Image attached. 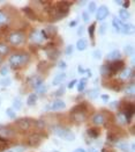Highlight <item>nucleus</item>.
Returning <instances> with one entry per match:
<instances>
[{"instance_id": "2", "label": "nucleus", "mask_w": 135, "mask_h": 152, "mask_svg": "<svg viewBox=\"0 0 135 152\" xmlns=\"http://www.w3.org/2000/svg\"><path fill=\"white\" fill-rule=\"evenodd\" d=\"M53 132H54L57 136H59L60 138H62L64 140L72 142V140H75V135H74V134L71 131V130H69V129H67V128L57 126V127L53 128Z\"/></svg>"}, {"instance_id": "31", "label": "nucleus", "mask_w": 135, "mask_h": 152, "mask_svg": "<svg viewBox=\"0 0 135 152\" xmlns=\"http://www.w3.org/2000/svg\"><path fill=\"white\" fill-rule=\"evenodd\" d=\"M125 52H126V55L132 56V55L134 53V48H133V45H131V44L126 45V47H125Z\"/></svg>"}, {"instance_id": "28", "label": "nucleus", "mask_w": 135, "mask_h": 152, "mask_svg": "<svg viewBox=\"0 0 135 152\" xmlns=\"http://www.w3.org/2000/svg\"><path fill=\"white\" fill-rule=\"evenodd\" d=\"M86 86H87V79L86 78H83V79H81L80 83H79V86H77L79 92H82L83 89L86 88Z\"/></svg>"}, {"instance_id": "47", "label": "nucleus", "mask_w": 135, "mask_h": 152, "mask_svg": "<svg viewBox=\"0 0 135 152\" xmlns=\"http://www.w3.org/2000/svg\"><path fill=\"white\" fill-rule=\"evenodd\" d=\"M64 93H65V88H64V87H60V88H59L58 91H57L56 95H57V96H60V95H62Z\"/></svg>"}, {"instance_id": "18", "label": "nucleus", "mask_w": 135, "mask_h": 152, "mask_svg": "<svg viewBox=\"0 0 135 152\" xmlns=\"http://www.w3.org/2000/svg\"><path fill=\"white\" fill-rule=\"evenodd\" d=\"M112 25H113L114 29H116L117 31L121 33V30H123V22L121 20H119L118 18H114L113 21H112Z\"/></svg>"}, {"instance_id": "39", "label": "nucleus", "mask_w": 135, "mask_h": 152, "mask_svg": "<svg viewBox=\"0 0 135 152\" xmlns=\"http://www.w3.org/2000/svg\"><path fill=\"white\" fill-rule=\"evenodd\" d=\"M126 92H127V94H129V95H134V84H133V83H131V85L127 87Z\"/></svg>"}, {"instance_id": "29", "label": "nucleus", "mask_w": 135, "mask_h": 152, "mask_svg": "<svg viewBox=\"0 0 135 152\" xmlns=\"http://www.w3.org/2000/svg\"><path fill=\"white\" fill-rule=\"evenodd\" d=\"M118 148L123 152H129L131 151V149H129V145L127 144V143H119L118 144Z\"/></svg>"}, {"instance_id": "52", "label": "nucleus", "mask_w": 135, "mask_h": 152, "mask_svg": "<svg viewBox=\"0 0 135 152\" xmlns=\"http://www.w3.org/2000/svg\"><path fill=\"white\" fill-rule=\"evenodd\" d=\"M6 144H7V143H4V142H0V151H1V150H4V149L6 148Z\"/></svg>"}, {"instance_id": "5", "label": "nucleus", "mask_w": 135, "mask_h": 152, "mask_svg": "<svg viewBox=\"0 0 135 152\" xmlns=\"http://www.w3.org/2000/svg\"><path fill=\"white\" fill-rule=\"evenodd\" d=\"M43 135L42 134H38V132H35V134H32V135H30L29 137H28V140H27V144H28V146H38L40 143H42V140H43Z\"/></svg>"}, {"instance_id": "59", "label": "nucleus", "mask_w": 135, "mask_h": 152, "mask_svg": "<svg viewBox=\"0 0 135 152\" xmlns=\"http://www.w3.org/2000/svg\"><path fill=\"white\" fill-rule=\"evenodd\" d=\"M74 152H86V151H84L83 149H76V150H75Z\"/></svg>"}, {"instance_id": "41", "label": "nucleus", "mask_w": 135, "mask_h": 152, "mask_svg": "<svg viewBox=\"0 0 135 152\" xmlns=\"http://www.w3.org/2000/svg\"><path fill=\"white\" fill-rule=\"evenodd\" d=\"M117 138H118V136L116 134H113V132H109L108 134V140H111V142H116Z\"/></svg>"}, {"instance_id": "55", "label": "nucleus", "mask_w": 135, "mask_h": 152, "mask_svg": "<svg viewBox=\"0 0 135 152\" xmlns=\"http://www.w3.org/2000/svg\"><path fill=\"white\" fill-rule=\"evenodd\" d=\"M83 31H84V28H83V27H80L77 33H79V35H81V34H83Z\"/></svg>"}, {"instance_id": "54", "label": "nucleus", "mask_w": 135, "mask_h": 152, "mask_svg": "<svg viewBox=\"0 0 135 152\" xmlns=\"http://www.w3.org/2000/svg\"><path fill=\"white\" fill-rule=\"evenodd\" d=\"M25 150V148H23V146H19V149L16 148V151L17 152H23Z\"/></svg>"}, {"instance_id": "36", "label": "nucleus", "mask_w": 135, "mask_h": 152, "mask_svg": "<svg viewBox=\"0 0 135 152\" xmlns=\"http://www.w3.org/2000/svg\"><path fill=\"white\" fill-rule=\"evenodd\" d=\"M88 11H89V13H91V14L96 12V2H95V1H92V2L89 4V8H88Z\"/></svg>"}, {"instance_id": "23", "label": "nucleus", "mask_w": 135, "mask_h": 152, "mask_svg": "<svg viewBox=\"0 0 135 152\" xmlns=\"http://www.w3.org/2000/svg\"><path fill=\"white\" fill-rule=\"evenodd\" d=\"M8 52H9V47H8L7 44L0 42V56L4 57V56H6Z\"/></svg>"}, {"instance_id": "30", "label": "nucleus", "mask_w": 135, "mask_h": 152, "mask_svg": "<svg viewBox=\"0 0 135 152\" xmlns=\"http://www.w3.org/2000/svg\"><path fill=\"white\" fill-rule=\"evenodd\" d=\"M13 107H14L15 109H20V108L22 107V102H21V99H20V98L14 99V101H13Z\"/></svg>"}, {"instance_id": "9", "label": "nucleus", "mask_w": 135, "mask_h": 152, "mask_svg": "<svg viewBox=\"0 0 135 152\" xmlns=\"http://www.w3.org/2000/svg\"><path fill=\"white\" fill-rule=\"evenodd\" d=\"M108 15H109V8L106 6H100L96 12V19L98 21H102L105 18H108Z\"/></svg>"}, {"instance_id": "12", "label": "nucleus", "mask_w": 135, "mask_h": 152, "mask_svg": "<svg viewBox=\"0 0 135 152\" xmlns=\"http://www.w3.org/2000/svg\"><path fill=\"white\" fill-rule=\"evenodd\" d=\"M87 118L86 112H80V113H73L72 114V120L75 122H83Z\"/></svg>"}, {"instance_id": "32", "label": "nucleus", "mask_w": 135, "mask_h": 152, "mask_svg": "<svg viewBox=\"0 0 135 152\" xmlns=\"http://www.w3.org/2000/svg\"><path fill=\"white\" fill-rule=\"evenodd\" d=\"M88 95H89V98H91V99H96V98L98 96V91H97V89H90V91L88 92Z\"/></svg>"}, {"instance_id": "62", "label": "nucleus", "mask_w": 135, "mask_h": 152, "mask_svg": "<svg viewBox=\"0 0 135 152\" xmlns=\"http://www.w3.org/2000/svg\"><path fill=\"white\" fill-rule=\"evenodd\" d=\"M79 4H80V5H84V4H86V1H80Z\"/></svg>"}, {"instance_id": "43", "label": "nucleus", "mask_w": 135, "mask_h": 152, "mask_svg": "<svg viewBox=\"0 0 135 152\" xmlns=\"http://www.w3.org/2000/svg\"><path fill=\"white\" fill-rule=\"evenodd\" d=\"M7 73H8V67H7V66L1 67V70H0V75H1V76H6Z\"/></svg>"}, {"instance_id": "61", "label": "nucleus", "mask_w": 135, "mask_h": 152, "mask_svg": "<svg viewBox=\"0 0 135 152\" xmlns=\"http://www.w3.org/2000/svg\"><path fill=\"white\" fill-rule=\"evenodd\" d=\"M116 2H117L118 5H123V1H116Z\"/></svg>"}, {"instance_id": "34", "label": "nucleus", "mask_w": 135, "mask_h": 152, "mask_svg": "<svg viewBox=\"0 0 135 152\" xmlns=\"http://www.w3.org/2000/svg\"><path fill=\"white\" fill-rule=\"evenodd\" d=\"M132 29H133V26L123 25V30H121V33H123V34H129V33L132 31Z\"/></svg>"}, {"instance_id": "3", "label": "nucleus", "mask_w": 135, "mask_h": 152, "mask_svg": "<svg viewBox=\"0 0 135 152\" xmlns=\"http://www.w3.org/2000/svg\"><path fill=\"white\" fill-rule=\"evenodd\" d=\"M7 41L9 44H12L14 47L20 45L25 42V34L22 31H13L7 36Z\"/></svg>"}, {"instance_id": "26", "label": "nucleus", "mask_w": 135, "mask_h": 152, "mask_svg": "<svg viewBox=\"0 0 135 152\" xmlns=\"http://www.w3.org/2000/svg\"><path fill=\"white\" fill-rule=\"evenodd\" d=\"M121 87H123V83H121V81H119V80H117V81H112L111 88H113L114 91L119 92V91L121 89Z\"/></svg>"}, {"instance_id": "27", "label": "nucleus", "mask_w": 135, "mask_h": 152, "mask_svg": "<svg viewBox=\"0 0 135 152\" xmlns=\"http://www.w3.org/2000/svg\"><path fill=\"white\" fill-rule=\"evenodd\" d=\"M119 16L121 18V20H128L129 19V13L126 10H120L119 11Z\"/></svg>"}, {"instance_id": "6", "label": "nucleus", "mask_w": 135, "mask_h": 152, "mask_svg": "<svg viewBox=\"0 0 135 152\" xmlns=\"http://www.w3.org/2000/svg\"><path fill=\"white\" fill-rule=\"evenodd\" d=\"M123 61H114V62H112L111 64L108 65V67H109V71H110V75L111 76H113V75H116V73H118L119 71H121L123 69Z\"/></svg>"}, {"instance_id": "51", "label": "nucleus", "mask_w": 135, "mask_h": 152, "mask_svg": "<svg viewBox=\"0 0 135 152\" xmlns=\"http://www.w3.org/2000/svg\"><path fill=\"white\" fill-rule=\"evenodd\" d=\"M60 69H66L67 67V65H66V63L64 62V61H61V62H59V65H58Z\"/></svg>"}, {"instance_id": "11", "label": "nucleus", "mask_w": 135, "mask_h": 152, "mask_svg": "<svg viewBox=\"0 0 135 152\" xmlns=\"http://www.w3.org/2000/svg\"><path fill=\"white\" fill-rule=\"evenodd\" d=\"M30 39H31L32 42H35V43H40L44 38H43V36H42V33H40V31L34 30V31L30 34Z\"/></svg>"}, {"instance_id": "33", "label": "nucleus", "mask_w": 135, "mask_h": 152, "mask_svg": "<svg viewBox=\"0 0 135 152\" xmlns=\"http://www.w3.org/2000/svg\"><path fill=\"white\" fill-rule=\"evenodd\" d=\"M100 72H102V75H103V76H111L108 65H103V66L100 67Z\"/></svg>"}, {"instance_id": "63", "label": "nucleus", "mask_w": 135, "mask_h": 152, "mask_svg": "<svg viewBox=\"0 0 135 152\" xmlns=\"http://www.w3.org/2000/svg\"><path fill=\"white\" fill-rule=\"evenodd\" d=\"M0 63H2V57L0 56Z\"/></svg>"}, {"instance_id": "13", "label": "nucleus", "mask_w": 135, "mask_h": 152, "mask_svg": "<svg viewBox=\"0 0 135 152\" xmlns=\"http://www.w3.org/2000/svg\"><path fill=\"white\" fill-rule=\"evenodd\" d=\"M131 77H133V70H129V69H125L121 73H119V79L123 81V80H128Z\"/></svg>"}, {"instance_id": "20", "label": "nucleus", "mask_w": 135, "mask_h": 152, "mask_svg": "<svg viewBox=\"0 0 135 152\" xmlns=\"http://www.w3.org/2000/svg\"><path fill=\"white\" fill-rule=\"evenodd\" d=\"M23 12L27 14V18H29V19H31V20H36L37 19L36 13L32 11V8H30V7H25V8H23Z\"/></svg>"}, {"instance_id": "17", "label": "nucleus", "mask_w": 135, "mask_h": 152, "mask_svg": "<svg viewBox=\"0 0 135 152\" xmlns=\"http://www.w3.org/2000/svg\"><path fill=\"white\" fill-rule=\"evenodd\" d=\"M120 57H121V53H120L119 50L111 51L110 53L108 55V59H109V61H113V62H114V61H119Z\"/></svg>"}, {"instance_id": "24", "label": "nucleus", "mask_w": 135, "mask_h": 152, "mask_svg": "<svg viewBox=\"0 0 135 152\" xmlns=\"http://www.w3.org/2000/svg\"><path fill=\"white\" fill-rule=\"evenodd\" d=\"M37 102V95L34 93V94H30L29 96H28V100H27V104L28 106H34V104H36Z\"/></svg>"}, {"instance_id": "19", "label": "nucleus", "mask_w": 135, "mask_h": 152, "mask_svg": "<svg viewBox=\"0 0 135 152\" xmlns=\"http://www.w3.org/2000/svg\"><path fill=\"white\" fill-rule=\"evenodd\" d=\"M87 47H88V41H87L86 38H80L77 41V43H76V48H77V50L80 51L86 50Z\"/></svg>"}, {"instance_id": "64", "label": "nucleus", "mask_w": 135, "mask_h": 152, "mask_svg": "<svg viewBox=\"0 0 135 152\" xmlns=\"http://www.w3.org/2000/svg\"><path fill=\"white\" fill-rule=\"evenodd\" d=\"M5 152H13V151H5Z\"/></svg>"}, {"instance_id": "48", "label": "nucleus", "mask_w": 135, "mask_h": 152, "mask_svg": "<svg viewBox=\"0 0 135 152\" xmlns=\"http://www.w3.org/2000/svg\"><path fill=\"white\" fill-rule=\"evenodd\" d=\"M73 52V45H68L67 48H66V53L67 55H71Z\"/></svg>"}, {"instance_id": "21", "label": "nucleus", "mask_w": 135, "mask_h": 152, "mask_svg": "<svg viewBox=\"0 0 135 152\" xmlns=\"http://www.w3.org/2000/svg\"><path fill=\"white\" fill-rule=\"evenodd\" d=\"M59 55H60V51L54 49V48H52L51 50H48V56L50 59H57L59 57Z\"/></svg>"}, {"instance_id": "37", "label": "nucleus", "mask_w": 135, "mask_h": 152, "mask_svg": "<svg viewBox=\"0 0 135 152\" xmlns=\"http://www.w3.org/2000/svg\"><path fill=\"white\" fill-rule=\"evenodd\" d=\"M95 29H96V25H95V23H92V25L89 27V29H88L89 35H90L91 37H94V36H95Z\"/></svg>"}, {"instance_id": "49", "label": "nucleus", "mask_w": 135, "mask_h": 152, "mask_svg": "<svg viewBox=\"0 0 135 152\" xmlns=\"http://www.w3.org/2000/svg\"><path fill=\"white\" fill-rule=\"evenodd\" d=\"M82 18H83L84 22H88V21H89V15H88V13H82Z\"/></svg>"}, {"instance_id": "53", "label": "nucleus", "mask_w": 135, "mask_h": 152, "mask_svg": "<svg viewBox=\"0 0 135 152\" xmlns=\"http://www.w3.org/2000/svg\"><path fill=\"white\" fill-rule=\"evenodd\" d=\"M118 118H119V120H118V121H119V122H120V123H126V122H125V121H123V115H120V116H119V117H118Z\"/></svg>"}, {"instance_id": "45", "label": "nucleus", "mask_w": 135, "mask_h": 152, "mask_svg": "<svg viewBox=\"0 0 135 152\" xmlns=\"http://www.w3.org/2000/svg\"><path fill=\"white\" fill-rule=\"evenodd\" d=\"M94 57H95L96 59H100V58H102V52H100V50L95 51V52H94Z\"/></svg>"}, {"instance_id": "46", "label": "nucleus", "mask_w": 135, "mask_h": 152, "mask_svg": "<svg viewBox=\"0 0 135 152\" xmlns=\"http://www.w3.org/2000/svg\"><path fill=\"white\" fill-rule=\"evenodd\" d=\"M105 31H106V25L104 23V25L100 26V28H99V33L103 35V34H105Z\"/></svg>"}, {"instance_id": "42", "label": "nucleus", "mask_w": 135, "mask_h": 152, "mask_svg": "<svg viewBox=\"0 0 135 152\" xmlns=\"http://www.w3.org/2000/svg\"><path fill=\"white\" fill-rule=\"evenodd\" d=\"M6 21H7V15L2 12V11H0V23H4Z\"/></svg>"}, {"instance_id": "50", "label": "nucleus", "mask_w": 135, "mask_h": 152, "mask_svg": "<svg viewBox=\"0 0 135 152\" xmlns=\"http://www.w3.org/2000/svg\"><path fill=\"white\" fill-rule=\"evenodd\" d=\"M76 83H77V80H75V79H74V80H72V81L68 84V87H69V88H73L74 86H75V84H76Z\"/></svg>"}, {"instance_id": "38", "label": "nucleus", "mask_w": 135, "mask_h": 152, "mask_svg": "<svg viewBox=\"0 0 135 152\" xmlns=\"http://www.w3.org/2000/svg\"><path fill=\"white\" fill-rule=\"evenodd\" d=\"M6 115H7L8 117H11V118H15V117H16V114H15V112L13 110L12 108H8V109L6 110Z\"/></svg>"}, {"instance_id": "22", "label": "nucleus", "mask_w": 135, "mask_h": 152, "mask_svg": "<svg viewBox=\"0 0 135 152\" xmlns=\"http://www.w3.org/2000/svg\"><path fill=\"white\" fill-rule=\"evenodd\" d=\"M99 134H100V131H99V129H97V128H90V129H88V135L91 138H97L99 136Z\"/></svg>"}, {"instance_id": "15", "label": "nucleus", "mask_w": 135, "mask_h": 152, "mask_svg": "<svg viewBox=\"0 0 135 152\" xmlns=\"http://www.w3.org/2000/svg\"><path fill=\"white\" fill-rule=\"evenodd\" d=\"M29 84H30L34 88H38V87H40V86L43 85V79L39 78V77H34L32 79H30Z\"/></svg>"}, {"instance_id": "14", "label": "nucleus", "mask_w": 135, "mask_h": 152, "mask_svg": "<svg viewBox=\"0 0 135 152\" xmlns=\"http://www.w3.org/2000/svg\"><path fill=\"white\" fill-rule=\"evenodd\" d=\"M65 107H66V103L62 100H54L53 103H52V106H51V108L53 110H61Z\"/></svg>"}, {"instance_id": "44", "label": "nucleus", "mask_w": 135, "mask_h": 152, "mask_svg": "<svg viewBox=\"0 0 135 152\" xmlns=\"http://www.w3.org/2000/svg\"><path fill=\"white\" fill-rule=\"evenodd\" d=\"M37 89V92L39 93V94H44L45 92H46V86H40V87H38V88H36Z\"/></svg>"}, {"instance_id": "1", "label": "nucleus", "mask_w": 135, "mask_h": 152, "mask_svg": "<svg viewBox=\"0 0 135 152\" xmlns=\"http://www.w3.org/2000/svg\"><path fill=\"white\" fill-rule=\"evenodd\" d=\"M30 61V56L27 52H16L9 56V64L13 69H20Z\"/></svg>"}, {"instance_id": "4", "label": "nucleus", "mask_w": 135, "mask_h": 152, "mask_svg": "<svg viewBox=\"0 0 135 152\" xmlns=\"http://www.w3.org/2000/svg\"><path fill=\"white\" fill-rule=\"evenodd\" d=\"M16 126L19 128V130L21 132H27L31 129V126H32V122L30 118H20L16 121Z\"/></svg>"}, {"instance_id": "58", "label": "nucleus", "mask_w": 135, "mask_h": 152, "mask_svg": "<svg viewBox=\"0 0 135 152\" xmlns=\"http://www.w3.org/2000/svg\"><path fill=\"white\" fill-rule=\"evenodd\" d=\"M88 152H98V151H97L96 149H94V148H90V149H89V151H88Z\"/></svg>"}, {"instance_id": "35", "label": "nucleus", "mask_w": 135, "mask_h": 152, "mask_svg": "<svg viewBox=\"0 0 135 152\" xmlns=\"http://www.w3.org/2000/svg\"><path fill=\"white\" fill-rule=\"evenodd\" d=\"M0 85L4 86V87L9 86V85H11V79H8V78H6V79H1V80H0Z\"/></svg>"}, {"instance_id": "57", "label": "nucleus", "mask_w": 135, "mask_h": 152, "mask_svg": "<svg viewBox=\"0 0 135 152\" xmlns=\"http://www.w3.org/2000/svg\"><path fill=\"white\" fill-rule=\"evenodd\" d=\"M123 5V7L126 8V7H128V6H129V2H128V1H125Z\"/></svg>"}, {"instance_id": "25", "label": "nucleus", "mask_w": 135, "mask_h": 152, "mask_svg": "<svg viewBox=\"0 0 135 152\" xmlns=\"http://www.w3.org/2000/svg\"><path fill=\"white\" fill-rule=\"evenodd\" d=\"M80 112H86V106L84 104H77V106L73 107L72 110H71L72 114L73 113H80Z\"/></svg>"}, {"instance_id": "16", "label": "nucleus", "mask_w": 135, "mask_h": 152, "mask_svg": "<svg viewBox=\"0 0 135 152\" xmlns=\"http://www.w3.org/2000/svg\"><path fill=\"white\" fill-rule=\"evenodd\" d=\"M65 79H66V73H58L57 76L53 78L52 84H53L54 86H58V85H60L61 83H64Z\"/></svg>"}, {"instance_id": "40", "label": "nucleus", "mask_w": 135, "mask_h": 152, "mask_svg": "<svg viewBox=\"0 0 135 152\" xmlns=\"http://www.w3.org/2000/svg\"><path fill=\"white\" fill-rule=\"evenodd\" d=\"M35 126H36L37 129H43V128L45 127V123L42 120H37L36 122H35Z\"/></svg>"}, {"instance_id": "8", "label": "nucleus", "mask_w": 135, "mask_h": 152, "mask_svg": "<svg viewBox=\"0 0 135 152\" xmlns=\"http://www.w3.org/2000/svg\"><path fill=\"white\" fill-rule=\"evenodd\" d=\"M40 33H42L43 38H50V37H54V36L57 35L58 30H57V27H54V26H49V27L45 28V30H43V31H40Z\"/></svg>"}, {"instance_id": "60", "label": "nucleus", "mask_w": 135, "mask_h": 152, "mask_svg": "<svg viewBox=\"0 0 135 152\" xmlns=\"http://www.w3.org/2000/svg\"><path fill=\"white\" fill-rule=\"evenodd\" d=\"M102 98H103L104 100H109V96H108V95H102Z\"/></svg>"}, {"instance_id": "56", "label": "nucleus", "mask_w": 135, "mask_h": 152, "mask_svg": "<svg viewBox=\"0 0 135 152\" xmlns=\"http://www.w3.org/2000/svg\"><path fill=\"white\" fill-rule=\"evenodd\" d=\"M75 26H76V21H72V22L69 23V27H72V28L75 27Z\"/></svg>"}, {"instance_id": "10", "label": "nucleus", "mask_w": 135, "mask_h": 152, "mask_svg": "<svg viewBox=\"0 0 135 152\" xmlns=\"http://www.w3.org/2000/svg\"><path fill=\"white\" fill-rule=\"evenodd\" d=\"M105 121H106V118H105V115L103 114V113H98V114H95L92 116V123L96 124V126L104 124Z\"/></svg>"}, {"instance_id": "7", "label": "nucleus", "mask_w": 135, "mask_h": 152, "mask_svg": "<svg viewBox=\"0 0 135 152\" xmlns=\"http://www.w3.org/2000/svg\"><path fill=\"white\" fill-rule=\"evenodd\" d=\"M15 135L14 130L9 127H5V126H0V138H4V140H9L13 138Z\"/></svg>"}]
</instances>
